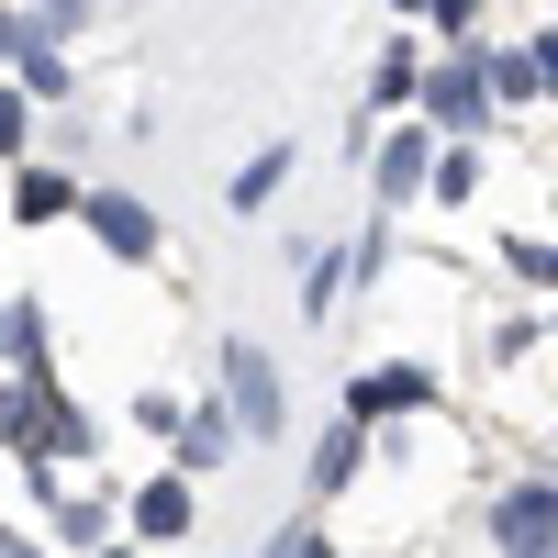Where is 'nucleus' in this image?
Masks as SVG:
<instances>
[{
  "instance_id": "f257e3e1",
  "label": "nucleus",
  "mask_w": 558,
  "mask_h": 558,
  "mask_svg": "<svg viewBox=\"0 0 558 558\" xmlns=\"http://www.w3.org/2000/svg\"><path fill=\"white\" fill-rule=\"evenodd\" d=\"M78 223H89V235H101L123 268H157V213L134 202V191H89V202H78Z\"/></svg>"
},
{
  "instance_id": "f03ea898",
  "label": "nucleus",
  "mask_w": 558,
  "mask_h": 558,
  "mask_svg": "<svg viewBox=\"0 0 558 558\" xmlns=\"http://www.w3.org/2000/svg\"><path fill=\"white\" fill-rule=\"evenodd\" d=\"M492 536H502V558H558V492H502L492 502Z\"/></svg>"
},
{
  "instance_id": "7ed1b4c3",
  "label": "nucleus",
  "mask_w": 558,
  "mask_h": 558,
  "mask_svg": "<svg viewBox=\"0 0 558 558\" xmlns=\"http://www.w3.org/2000/svg\"><path fill=\"white\" fill-rule=\"evenodd\" d=\"M425 402H436V380L413 357H391V368H368V380L347 391V425H391V413H425Z\"/></svg>"
},
{
  "instance_id": "20e7f679",
  "label": "nucleus",
  "mask_w": 558,
  "mask_h": 558,
  "mask_svg": "<svg viewBox=\"0 0 558 558\" xmlns=\"http://www.w3.org/2000/svg\"><path fill=\"white\" fill-rule=\"evenodd\" d=\"M123 525H134V536H157V547H168V536H191V481H179V470H157L146 492L123 502Z\"/></svg>"
},
{
  "instance_id": "39448f33",
  "label": "nucleus",
  "mask_w": 558,
  "mask_h": 558,
  "mask_svg": "<svg viewBox=\"0 0 558 558\" xmlns=\"http://www.w3.org/2000/svg\"><path fill=\"white\" fill-rule=\"evenodd\" d=\"M425 112H436L447 134H470V123L492 112V68H436V78H425Z\"/></svg>"
},
{
  "instance_id": "423d86ee",
  "label": "nucleus",
  "mask_w": 558,
  "mask_h": 558,
  "mask_svg": "<svg viewBox=\"0 0 558 558\" xmlns=\"http://www.w3.org/2000/svg\"><path fill=\"white\" fill-rule=\"evenodd\" d=\"M223 458H235V402H202L191 425H179V481H191V470H223Z\"/></svg>"
},
{
  "instance_id": "0eeeda50",
  "label": "nucleus",
  "mask_w": 558,
  "mask_h": 558,
  "mask_svg": "<svg viewBox=\"0 0 558 558\" xmlns=\"http://www.w3.org/2000/svg\"><path fill=\"white\" fill-rule=\"evenodd\" d=\"M223 402H235V413H246V425L268 436V425H279V380H268V357H246V347H235V357H223Z\"/></svg>"
},
{
  "instance_id": "6e6552de",
  "label": "nucleus",
  "mask_w": 558,
  "mask_h": 558,
  "mask_svg": "<svg viewBox=\"0 0 558 558\" xmlns=\"http://www.w3.org/2000/svg\"><path fill=\"white\" fill-rule=\"evenodd\" d=\"M78 202H89V191L57 179V168H23V179H12V213H23V223H57V213H78Z\"/></svg>"
},
{
  "instance_id": "1a4fd4ad",
  "label": "nucleus",
  "mask_w": 558,
  "mask_h": 558,
  "mask_svg": "<svg viewBox=\"0 0 558 558\" xmlns=\"http://www.w3.org/2000/svg\"><path fill=\"white\" fill-rule=\"evenodd\" d=\"M357 470H368V425H336V436L313 447V492H347Z\"/></svg>"
},
{
  "instance_id": "9d476101",
  "label": "nucleus",
  "mask_w": 558,
  "mask_h": 558,
  "mask_svg": "<svg viewBox=\"0 0 558 558\" xmlns=\"http://www.w3.org/2000/svg\"><path fill=\"white\" fill-rule=\"evenodd\" d=\"M425 168H436V146H425V123H413V134H391V157H380V191L402 202V191H413Z\"/></svg>"
},
{
  "instance_id": "9b49d317",
  "label": "nucleus",
  "mask_w": 558,
  "mask_h": 558,
  "mask_svg": "<svg viewBox=\"0 0 558 558\" xmlns=\"http://www.w3.org/2000/svg\"><path fill=\"white\" fill-rule=\"evenodd\" d=\"M279 179H291V146H268L257 168H235V213H257V202L279 191Z\"/></svg>"
},
{
  "instance_id": "f8f14e48",
  "label": "nucleus",
  "mask_w": 558,
  "mask_h": 558,
  "mask_svg": "<svg viewBox=\"0 0 558 558\" xmlns=\"http://www.w3.org/2000/svg\"><path fill=\"white\" fill-rule=\"evenodd\" d=\"M470 191H481V157L447 146V157H436V202H470Z\"/></svg>"
},
{
  "instance_id": "ddd939ff",
  "label": "nucleus",
  "mask_w": 558,
  "mask_h": 558,
  "mask_svg": "<svg viewBox=\"0 0 558 558\" xmlns=\"http://www.w3.org/2000/svg\"><path fill=\"white\" fill-rule=\"evenodd\" d=\"M57 89H68V68L45 57V45H23V101H57Z\"/></svg>"
},
{
  "instance_id": "4468645a",
  "label": "nucleus",
  "mask_w": 558,
  "mask_h": 558,
  "mask_svg": "<svg viewBox=\"0 0 558 558\" xmlns=\"http://www.w3.org/2000/svg\"><path fill=\"white\" fill-rule=\"evenodd\" d=\"M536 89V57H492V101H525Z\"/></svg>"
},
{
  "instance_id": "2eb2a0df",
  "label": "nucleus",
  "mask_w": 558,
  "mask_h": 558,
  "mask_svg": "<svg viewBox=\"0 0 558 558\" xmlns=\"http://www.w3.org/2000/svg\"><path fill=\"white\" fill-rule=\"evenodd\" d=\"M514 257V279H558V246H502Z\"/></svg>"
},
{
  "instance_id": "dca6fc26",
  "label": "nucleus",
  "mask_w": 558,
  "mask_h": 558,
  "mask_svg": "<svg viewBox=\"0 0 558 558\" xmlns=\"http://www.w3.org/2000/svg\"><path fill=\"white\" fill-rule=\"evenodd\" d=\"M23 146V89H0V157Z\"/></svg>"
},
{
  "instance_id": "f3484780",
  "label": "nucleus",
  "mask_w": 558,
  "mask_h": 558,
  "mask_svg": "<svg viewBox=\"0 0 558 558\" xmlns=\"http://www.w3.org/2000/svg\"><path fill=\"white\" fill-rule=\"evenodd\" d=\"M425 12H436L447 34H470V23H481V0H425Z\"/></svg>"
},
{
  "instance_id": "a211bd4d",
  "label": "nucleus",
  "mask_w": 558,
  "mask_h": 558,
  "mask_svg": "<svg viewBox=\"0 0 558 558\" xmlns=\"http://www.w3.org/2000/svg\"><path fill=\"white\" fill-rule=\"evenodd\" d=\"M536 78H558V23H547V34H536Z\"/></svg>"
},
{
  "instance_id": "6ab92c4d",
  "label": "nucleus",
  "mask_w": 558,
  "mask_h": 558,
  "mask_svg": "<svg viewBox=\"0 0 558 558\" xmlns=\"http://www.w3.org/2000/svg\"><path fill=\"white\" fill-rule=\"evenodd\" d=\"M0 357H12V302H0Z\"/></svg>"
},
{
  "instance_id": "aec40b11",
  "label": "nucleus",
  "mask_w": 558,
  "mask_h": 558,
  "mask_svg": "<svg viewBox=\"0 0 558 558\" xmlns=\"http://www.w3.org/2000/svg\"><path fill=\"white\" fill-rule=\"evenodd\" d=\"M302 558H336V547H324V536H313V547H302Z\"/></svg>"
},
{
  "instance_id": "412c9836",
  "label": "nucleus",
  "mask_w": 558,
  "mask_h": 558,
  "mask_svg": "<svg viewBox=\"0 0 558 558\" xmlns=\"http://www.w3.org/2000/svg\"><path fill=\"white\" fill-rule=\"evenodd\" d=\"M391 12H425V0H391Z\"/></svg>"
},
{
  "instance_id": "4be33fe9",
  "label": "nucleus",
  "mask_w": 558,
  "mask_h": 558,
  "mask_svg": "<svg viewBox=\"0 0 558 558\" xmlns=\"http://www.w3.org/2000/svg\"><path fill=\"white\" fill-rule=\"evenodd\" d=\"M0 57H12V23H0Z\"/></svg>"
}]
</instances>
